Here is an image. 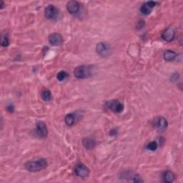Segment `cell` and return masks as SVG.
I'll use <instances>...</instances> for the list:
<instances>
[{"label":"cell","instance_id":"cell-25","mask_svg":"<svg viewBox=\"0 0 183 183\" xmlns=\"http://www.w3.org/2000/svg\"><path fill=\"white\" fill-rule=\"evenodd\" d=\"M116 133H117V130H114V129L110 131V135H111L112 136H114V135H116Z\"/></svg>","mask_w":183,"mask_h":183},{"label":"cell","instance_id":"cell-1","mask_svg":"<svg viewBox=\"0 0 183 183\" xmlns=\"http://www.w3.org/2000/svg\"><path fill=\"white\" fill-rule=\"evenodd\" d=\"M48 165L47 160L44 158H39L36 161L28 162L25 164V168L31 172H39L44 170Z\"/></svg>","mask_w":183,"mask_h":183},{"label":"cell","instance_id":"cell-7","mask_svg":"<svg viewBox=\"0 0 183 183\" xmlns=\"http://www.w3.org/2000/svg\"><path fill=\"white\" fill-rule=\"evenodd\" d=\"M59 10L54 6V5L50 4L49 6H47L45 9L44 11V15L45 17L48 19H55L59 17Z\"/></svg>","mask_w":183,"mask_h":183},{"label":"cell","instance_id":"cell-9","mask_svg":"<svg viewBox=\"0 0 183 183\" xmlns=\"http://www.w3.org/2000/svg\"><path fill=\"white\" fill-rule=\"evenodd\" d=\"M48 40L50 44L53 46H59L63 43V38L62 35L59 33H52L49 34Z\"/></svg>","mask_w":183,"mask_h":183},{"label":"cell","instance_id":"cell-19","mask_svg":"<svg viewBox=\"0 0 183 183\" xmlns=\"http://www.w3.org/2000/svg\"><path fill=\"white\" fill-rule=\"evenodd\" d=\"M157 147H158V144L155 141L150 142L147 145V149L150 150V151H155V150H157Z\"/></svg>","mask_w":183,"mask_h":183},{"label":"cell","instance_id":"cell-4","mask_svg":"<svg viewBox=\"0 0 183 183\" xmlns=\"http://www.w3.org/2000/svg\"><path fill=\"white\" fill-rule=\"evenodd\" d=\"M96 52L102 57H106L109 55L111 48L106 42H99L96 46Z\"/></svg>","mask_w":183,"mask_h":183},{"label":"cell","instance_id":"cell-3","mask_svg":"<svg viewBox=\"0 0 183 183\" xmlns=\"http://www.w3.org/2000/svg\"><path fill=\"white\" fill-rule=\"evenodd\" d=\"M105 104H106L107 108L109 109L112 112H114V113H122L125 109L124 104L117 99L109 100V101L107 102Z\"/></svg>","mask_w":183,"mask_h":183},{"label":"cell","instance_id":"cell-6","mask_svg":"<svg viewBox=\"0 0 183 183\" xmlns=\"http://www.w3.org/2000/svg\"><path fill=\"white\" fill-rule=\"evenodd\" d=\"M89 169L84 164L78 163L75 165L74 173L76 174L77 176L82 177V178H85V177H87L89 176Z\"/></svg>","mask_w":183,"mask_h":183},{"label":"cell","instance_id":"cell-5","mask_svg":"<svg viewBox=\"0 0 183 183\" xmlns=\"http://www.w3.org/2000/svg\"><path fill=\"white\" fill-rule=\"evenodd\" d=\"M153 126L159 132H165L168 127L167 120L164 117H157L153 120Z\"/></svg>","mask_w":183,"mask_h":183},{"label":"cell","instance_id":"cell-21","mask_svg":"<svg viewBox=\"0 0 183 183\" xmlns=\"http://www.w3.org/2000/svg\"><path fill=\"white\" fill-rule=\"evenodd\" d=\"M133 181L135 182H143V180L142 179V177L139 175L135 174L133 176Z\"/></svg>","mask_w":183,"mask_h":183},{"label":"cell","instance_id":"cell-22","mask_svg":"<svg viewBox=\"0 0 183 183\" xmlns=\"http://www.w3.org/2000/svg\"><path fill=\"white\" fill-rule=\"evenodd\" d=\"M145 3H146L147 5H148V6L150 7H151V8L152 9L153 8V7H155V6H156L157 5V2H153V1H150V2H145Z\"/></svg>","mask_w":183,"mask_h":183},{"label":"cell","instance_id":"cell-15","mask_svg":"<svg viewBox=\"0 0 183 183\" xmlns=\"http://www.w3.org/2000/svg\"><path fill=\"white\" fill-rule=\"evenodd\" d=\"M177 53L172 50H166L164 53V59L166 61H172L176 58Z\"/></svg>","mask_w":183,"mask_h":183},{"label":"cell","instance_id":"cell-11","mask_svg":"<svg viewBox=\"0 0 183 183\" xmlns=\"http://www.w3.org/2000/svg\"><path fill=\"white\" fill-rule=\"evenodd\" d=\"M175 31L173 28L170 27L165 30L162 34V37L165 41L166 42H172L175 39Z\"/></svg>","mask_w":183,"mask_h":183},{"label":"cell","instance_id":"cell-23","mask_svg":"<svg viewBox=\"0 0 183 183\" xmlns=\"http://www.w3.org/2000/svg\"><path fill=\"white\" fill-rule=\"evenodd\" d=\"M7 110L9 112H11V113H12V112H14V106L12 104H9V105H8V106L7 107Z\"/></svg>","mask_w":183,"mask_h":183},{"label":"cell","instance_id":"cell-13","mask_svg":"<svg viewBox=\"0 0 183 183\" xmlns=\"http://www.w3.org/2000/svg\"><path fill=\"white\" fill-rule=\"evenodd\" d=\"M65 123L67 126H72L76 122V114L74 113L67 114L64 118Z\"/></svg>","mask_w":183,"mask_h":183},{"label":"cell","instance_id":"cell-14","mask_svg":"<svg viewBox=\"0 0 183 183\" xmlns=\"http://www.w3.org/2000/svg\"><path fill=\"white\" fill-rule=\"evenodd\" d=\"M163 181L167 183H170L173 182L175 179V175L171 171H165L163 173Z\"/></svg>","mask_w":183,"mask_h":183},{"label":"cell","instance_id":"cell-12","mask_svg":"<svg viewBox=\"0 0 183 183\" xmlns=\"http://www.w3.org/2000/svg\"><path fill=\"white\" fill-rule=\"evenodd\" d=\"M82 145L85 149L90 150H93L97 145V142L91 138H84L82 140Z\"/></svg>","mask_w":183,"mask_h":183},{"label":"cell","instance_id":"cell-16","mask_svg":"<svg viewBox=\"0 0 183 183\" xmlns=\"http://www.w3.org/2000/svg\"><path fill=\"white\" fill-rule=\"evenodd\" d=\"M42 99L45 102L50 101L52 99V94L49 89H44L41 92Z\"/></svg>","mask_w":183,"mask_h":183},{"label":"cell","instance_id":"cell-18","mask_svg":"<svg viewBox=\"0 0 183 183\" xmlns=\"http://www.w3.org/2000/svg\"><path fill=\"white\" fill-rule=\"evenodd\" d=\"M69 76L68 73L65 71H60L57 74V79L59 80V82H62L67 78Z\"/></svg>","mask_w":183,"mask_h":183},{"label":"cell","instance_id":"cell-2","mask_svg":"<svg viewBox=\"0 0 183 183\" xmlns=\"http://www.w3.org/2000/svg\"><path fill=\"white\" fill-rule=\"evenodd\" d=\"M92 74V67L89 65H80L74 70V75L77 79H86Z\"/></svg>","mask_w":183,"mask_h":183},{"label":"cell","instance_id":"cell-8","mask_svg":"<svg viewBox=\"0 0 183 183\" xmlns=\"http://www.w3.org/2000/svg\"><path fill=\"white\" fill-rule=\"evenodd\" d=\"M36 132L39 137L42 138H47L48 136V129L44 122L39 121L37 122Z\"/></svg>","mask_w":183,"mask_h":183},{"label":"cell","instance_id":"cell-17","mask_svg":"<svg viewBox=\"0 0 183 183\" xmlns=\"http://www.w3.org/2000/svg\"><path fill=\"white\" fill-rule=\"evenodd\" d=\"M152 9L151 7H150L146 3L142 5V7H140V12L145 15H149L152 12Z\"/></svg>","mask_w":183,"mask_h":183},{"label":"cell","instance_id":"cell-26","mask_svg":"<svg viewBox=\"0 0 183 183\" xmlns=\"http://www.w3.org/2000/svg\"><path fill=\"white\" fill-rule=\"evenodd\" d=\"M4 5V2H3V1H1V7H0V8H1V9H3Z\"/></svg>","mask_w":183,"mask_h":183},{"label":"cell","instance_id":"cell-24","mask_svg":"<svg viewBox=\"0 0 183 183\" xmlns=\"http://www.w3.org/2000/svg\"><path fill=\"white\" fill-rule=\"evenodd\" d=\"M178 74H175L172 76V81H177V76H179V75H177Z\"/></svg>","mask_w":183,"mask_h":183},{"label":"cell","instance_id":"cell-20","mask_svg":"<svg viewBox=\"0 0 183 183\" xmlns=\"http://www.w3.org/2000/svg\"><path fill=\"white\" fill-rule=\"evenodd\" d=\"M1 45L4 47H7L9 45V39L6 35H2L1 37Z\"/></svg>","mask_w":183,"mask_h":183},{"label":"cell","instance_id":"cell-10","mask_svg":"<svg viewBox=\"0 0 183 183\" xmlns=\"http://www.w3.org/2000/svg\"><path fill=\"white\" fill-rule=\"evenodd\" d=\"M80 8V4L77 1H69L67 4V9L69 14H75L79 12Z\"/></svg>","mask_w":183,"mask_h":183}]
</instances>
